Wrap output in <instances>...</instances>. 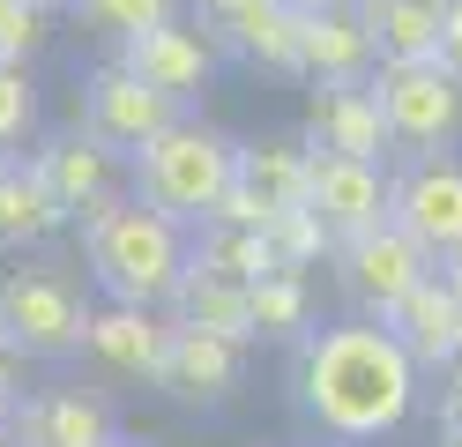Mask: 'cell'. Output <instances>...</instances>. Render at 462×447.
<instances>
[{
  "instance_id": "obj_26",
  "label": "cell",
  "mask_w": 462,
  "mask_h": 447,
  "mask_svg": "<svg viewBox=\"0 0 462 447\" xmlns=\"http://www.w3.org/2000/svg\"><path fill=\"white\" fill-rule=\"evenodd\" d=\"M68 15L90 30V38L127 45V38H142V30L171 23V15H180V0H68Z\"/></svg>"
},
{
  "instance_id": "obj_30",
  "label": "cell",
  "mask_w": 462,
  "mask_h": 447,
  "mask_svg": "<svg viewBox=\"0 0 462 447\" xmlns=\"http://www.w3.org/2000/svg\"><path fill=\"white\" fill-rule=\"evenodd\" d=\"M0 410H8V417L23 410V358L8 343H0Z\"/></svg>"
},
{
  "instance_id": "obj_32",
  "label": "cell",
  "mask_w": 462,
  "mask_h": 447,
  "mask_svg": "<svg viewBox=\"0 0 462 447\" xmlns=\"http://www.w3.org/2000/svg\"><path fill=\"white\" fill-rule=\"evenodd\" d=\"M440 433H462V373H448L440 387Z\"/></svg>"
},
{
  "instance_id": "obj_39",
  "label": "cell",
  "mask_w": 462,
  "mask_h": 447,
  "mask_svg": "<svg viewBox=\"0 0 462 447\" xmlns=\"http://www.w3.org/2000/svg\"><path fill=\"white\" fill-rule=\"evenodd\" d=\"M455 276H462V261H455Z\"/></svg>"
},
{
  "instance_id": "obj_24",
  "label": "cell",
  "mask_w": 462,
  "mask_h": 447,
  "mask_svg": "<svg viewBox=\"0 0 462 447\" xmlns=\"http://www.w3.org/2000/svg\"><path fill=\"white\" fill-rule=\"evenodd\" d=\"M254 336L262 343H306L313 336V291H306V276L276 268V276L254 284Z\"/></svg>"
},
{
  "instance_id": "obj_11",
  "label": "cell",
  "mask_w": 462,
  "mask_h": 447,
  "mask_svg": "<svg viewBox=\"0 0 462 447\" xmlns=\"http://www.w3.org/2000/svg\"><path fill=\"white\" fill-rule=\"evenodd\" d=\"M306 209L343 238L388 224V157H343V149H313L306 172Z\"/></svg>"
},
{
  "instance_id": "obj_38",
  "label": "cell",
  "mask_w": 462,
  "mask_h": 447,
  "mask_svg": "<svg viewBox=\"0 0 462 447\" xmlns=\"http://www.w3.org/2000/svg\"><path fill=\"white\" fill-rule=\"evenodd\" d=\"M291 8H313V0H291Z\"/></svg>"
},
{
  "instance_id": "obj_33",
  "label": "cell",
  "mask_w": 462,
  "mask_h": 447,
  "mask_svg": "<svg viewBox=\"0 0 462 447\" xmlns=\"http://www.w3.org/2000/svg\"><path fill=\"white\" fill-rule=\"evenodd\" d=\"M0 447H23V433H15V417L0 410Z\"/></svg>"
},
{
  "instance_id": "obj_31",
  "label": "cell",
  "mask_w": 462,
  "mask_h": 447,
  "mask_svg": "<svg viewBox=\"0 0 462 447\" xmlns=\"http://www.w3.org/2000/svg\"><path fill=\"white\" fill-rule=\"evenodd\" d=\"M187 8H194V23H201V30H224L231 15L246 8V0H187Z\"/></svg>"
},
{
  "instance_id": "obj_29",
  "label": "cell",
  "mask_w": 462,
  "mask_h": 447,
  "mask_svg": "<svg viewBox=\"0 0 462 447\" xmlns=\"http://www.w3.org/2000/svg\"><path fill=\"white\" fill-rule=\"evenodd\" d=\"M432 60H440L448 75H462V0H448V23H440V52H432Z\"/></svg>"
},
{
  "instance_id": "obj_13",
  "label": "cell",
  "mask_w": 462,
  "mask_h": 447,
  "mask_svg": "<svg viewBox=\"0 0 462 447\" xmlns=\"http://www.w3.org/2000/svg\"><path fill=\"white\" fill-rule=\"evenodd\" d=\"M239 380H246V343L171 321V343H164L157 387H164V396L180 403V410H217V403L239 396Z\"/></svg>"
},
{
  "instance_id": "obj_18",
  "label": "cell",
  "mask_w": 462,
  "mask_h": 447,
  "mask_svg": "<svg viewBox=\"0 0 462 447\" xmlns=\"http://www.w3.org/2000/svg\"><path fill=\"white\" fill-rule=\"evenodd\" d=\"M381 68L373 30L351 0H313L306 8V82H365Z\"/></svg>"
},
{
  "instance_id": "obj_34",
  "label": "cell",
  "mask_w": 462,
  "mask_h": 447,
  "mask_svg": "<svg viewBox=\"0 0 462 447\" xmlns=\"http://www.w3.org/2000/svg\"><path fill=\"white\" fill-rule=\"evenodd\" d=\"M31 8H45V15H68V0H31Z\"/></svg>"
},
{
  "instance_id": "obj_6",
  "label": "cell",
  "mask_w": 462,
  "mask_h": 447,
  "mask_svg": "<svg viewBox=\"0 0 462 447\" xmlns=\"http://www.w3.org/2000/svg\"><path fill=\"white\" fill-rule=\"evenodd\" d=\"M388 217L440 268L462 261V157L455 149H418V157H402V172H388Z\"/></svg>"
},
{
  "instance_id": "obj_10",
  "label": "cell",
  "mask_w": 462,
  "mask_h": 447,
  "mask_svg": "<svg viewBox=\"0 0 462 447\" xmlns=\"http://www.w3.org/2000/svg\"><path fill=\"white\" fill-rule=\"evenodd\" d=\"M31 164H38V179L52 187V201H60L75 224H82V217H97L105 201H120V194H127V172H134L120 149H105L90 127H60V135H45V142L31 149Z\"/></svg>"
},
{
  "instance_id": "obj_22",
  "label": "cell",
  "mask_w": 462,
  "mask_h": 447,
  "mask_svg": "<svg viewBox=\"0 0 462 447\" xmlns=\"http://www.w3.org/2000/svg\"><path fill=\"white\" fill-rule=\"evenodd\" d=\"M358 15H365L381 60H432L440 52L448 0H358Z\"/></svg>"
},
{
  "instance_id": "obj_37",
  "label": "cell",
  "mask_w": 462,
  "mask_h": 447,
  "mask_svg": "<svg viewBox=\"0 0 462 447\" xmlns=\"http://www.w3.org/2000/svg\"><path fill=\"white\" fill-rule=\"evenodd\" d=\"M120 447H157V440H120Z\"/></svg>"
},
{
  "instance_id": "obj_5",
  "label": "cell",
  "mask_w": 462,
  "mask_h": 447,
  "mask_svg": "<svg viewBox=\"0 0 462 447\" xmlns=\"http://www.w3.org/2000/svg\"><path fill=\"white\" fill-rule=\"evenodd\" d=\"M373 89H381V112H388V135H395L402 157L455 149V135H462V75H448L440 60H381Z\"/></svg>"
},
{
  "instance_id": "obj_21",
  "label": "cell",
  "mask_w": 462,
  "mask_h": 447,
  "mask_svg": "<svg viewBox=\"0 0 462 447\" xmlns=\"http://www.w3.org/2000/svg\"><path fill=\"white\" fill-rule=\"evenodd\" d=\"M164 313L187 328H209V336H231V343H262L254 336V284H231L217 268H187V284Z\"/></svg>"
},
{
  "instance_id": "obj_4",
  "label": "cell",
  "mask_w": 462,
  "mask_h": 447,
  "mask_svg": "<svg viewBox=\"0 0 462 447\" xmlns=\"http://www.w3.org/2000/svg\"><path fill=\"white\" fill-rule=\"evenodd\" d=\"M90 298L75 291L68 268L52 261H23L0 276V343L15 358H38V366H68L82 358V328H90Z\"/></svg>"
},
{
  "instance_id": "obj_15",
  "label": "cell",
  "mask_w": 462,
  "mask_h": 447,
  "mask_svg": "<svg viewBox=\"0 0 462 447\" xmlns=\"http://www.w3.org/2000/svg\"><path fill=\"white\" fill-rule=\"evenodd\" d=\"M23 447H120V417L97 387H38L15 410Z\"/></svg>"
},
{
  "instance_id": "obj_28",
  "label": "cell",
  "mask_w": 462,
  "mask_h": 447,
  "mask_svg": "<svg viewBox=\"0 0 462 447\" xmlns=\"http://www.w3.org/2000/svg\"><path fill=\"white\" fill-rule=\"evenodd\" d=\"M45 38H52V15L45 8H31V0H0V60H31L45 52Z\"/></svg>"
},
{
  "instance_id": "obj_16",
  "label": "cell",
  "mask_w": 462,
  "mask_h": 447,
  "mask_svg": "<svg viewBox=\"0 0 462 447\" xmlns=\"http://www.w3.org/2000/svg\"><path fill=\"white\" fill-rule=\"evenodd\" d=\"M388 328L402 336V350H411L425 373H448L455 336H462V276H455V268H432V276L388 313Z\"/></svg>"
},
{
  "instance_id": "obj_40",
  "label": "cell",
  "mask_w": 462,
  "mask_h": 447,
  "mask_svg": "<svg viewBox=\"0 0 462 447\" xmlns=\"http://www.w3.org/2000/svg\"><path fill=\"white\" fill-rule=\"evenodd\" d=\"M351 8H358V0H351Z\"/></svg>"
},
{
  "instance_id": "obj_27",
  "label": "cell",
  "mask_w": 462,
  "mask_h": 447,
  "mask_svg": "<svg viewBox=\"0 0 462 447\" xmlns=\"http://www.w3.org/2000/svg\"><path fill=\"white\" fill-rule=\"evenodd\" d=\"M38 82H31V68L23 60H0V157L8 149H23V142H38Z\"/></svg>"
},
{
  "instance_id": "obj_9",
  "label": "cell",
  "mask_w": 462,
  "mask_h": 447,
  "mask_svg": "<svg viewBox=\"0 0 462 447\" xmlns=\"http://www.w3.org/2000/svg\"><path fill=\"white\" fill-rule=\"evenodd\" d=\"M112 60L134 68L150 89H164V98H180V105L194 112V98H201V89L217 82V68H224V38H217V30H201L194 15H171V23H157V30H142V38L112 45Z\"/></svg>"
},
{
  "instance_id": "obj_3",
  "label": "cell",
  "mask_w": 462,
  "mask_h": 447,
  "mask_svg": "<svg viewBox=\"0 0 462 447\" xmlns=\"http://www.w3.org/2000/svg\"><path fill=\"white\" fill-rule=\"evenodd\" d=\"M239 179V142H231L224 127H209V119H171V127L134 157V172H127V187L150 201V209H164V217H180L187 231H201L217 217V201H224V187Z\"/></svg>"
},
{
  "instance_id": "obj_35",
  "label": "cell",
  "mask_w": 462,
  "mask_h": 447,
  "mask_svg": "<svg viewBox=\"0 0 462 447\" xmlns=\"http://www.w3.org/2000/svg\"><path fill=\"white\" fill-rule=\"evenodd\" d=\"M448 373H462V336H455V358H448Z\"/></svg>"
},
{
  "instance_id": "obj_36",
  "label": "cell",
  "mask_w": 462,
  "mask_h": 447,
  "mask_svg": "<svg viewBox=\"0 0 462 447\" xmlns=\"http://www.w3.org/2000/svg\"><path fill=\"white\" fill-rule=\"evenodd\" d=\"M440 447H462V433H440Z\"/></svg>"
},
{
  "instance_id": "obj_25",
  "label": "cell",
  "mask_w": 462,
  "mask_h": 447,
  "mask_svg": "<svg viewBox=\"0 0 462 447\" xmlns=\"http://www.w3.org/2000/svg\"><path fill=\"white\" fill-rule=\"evenodd\" d=\"M269 247H276V268H291V276H313L321 261H336V231L299 201V209H276V217H269Z\"/></svg>"
},
{
  "instance_id": "obj_14",
  "label": "cell",
  "mask_w": 462,
  "mask_h": 447,
  "mask_svg": "<svg viewBox=\"0 0 462 447\" xmlns=\"http://www.w3.org/2000/svg\"><path fill=\"white\" fill-rule=\"evenodd\" d=\"M306 149H343V157H388L395 135H388V112H381V89L365 82H313L306 98Z\"/></svg>"
},
{
  "instance_id": "obj_8",
  "label": "cell",
  "mask_w": 462,
  "mask_h": 447,
  "mask_svg": "<svg viewBox=\"0 0 462 447\" xmlns=\"http://www.w3.org/2000/svg\"><path fill=\"white\" fill-rule=\"evenodd\" d=\"M171 119H187V105L164 98V89H150L134 68H120V60H105V68L82 75V112H75V127H90L105 149H120L127 164L171 127Z\"/></svg>"
},
{
  "instance_id": "obj_7",
  "label": "cell",
  "mask_w": 462,
  "mask_h": 447,
  "mask_svg": "<svg viewBox=\"0 0 462 447\" xmlns=\"http://www.w3.org/2000/svg\"><path fill=\"white\" fill-rule=\"evenodd\" d=\"M432 268H440V261H432L395 217L336 247V284H343V298H351V313H365V321H388Z\"/></svg>"
},
{
  "instance_id": "obj_1",
  "label": "cell",
  "mask_w": 462,
  "mask_h": 447,
  "mask_svg": "<svg viewBox=\"0 0 462 447\" xmlns=\"http://www.w3.org/2000/svg\"><path fill=\"white\" fill-rule=\"evenodd\" d=\"M418 358L402 350V336L388 321H328L313 328L291 358V403L299 417L321 440H343V447H373L388 440L402 417L418 410Z\"/></svg>"
},
{
  "instance_id": "obj_2",
  "label": "cell",
  "mask_w": 462,
  "mask_h": 447,
  "mask_svg": "<svg viewBox=\"0 0 462 447\" xmlns=\"http://www.w3.org/2000/svg\"><path fill=\"white\" fill-rule=\"evenodd\" d=\"M82 261H90L97 291L120 298V306H171L180 284H187V268H194V238H187L180 217L150 209L127 187L97 217H82Z\"/></svg>"
},
{
  "instance_id": "obj_19",
  "label": "cell",
  "mask_w": 462,
  "mask_h": 447,
  "mask_svg": "<svg viewBox=\"0 0 462 447\" xmlns=\"http://www.w3.org/2000/svg\"><path fill=\"white\" fill-rule=\"evenodd\" d=\"M75 217L60 201H52V187L38 179L31 157H0V254H31L45 247L52 231H68Z\"/></svg>"
},
{
  "instance_id": "obj_20",
  "label": "cell",
  "mask_w": 462,
  "mask_h": 447,
  "mask_svg": "<svg viewBox=\"0 0 462 447\" xmlns=\"http://www.w3.org/2000/svg\"><path fill=\"white\" fill-rule=\"evenodd\" d=\"M306 172H313L306 135H262V142H239V187L262 201L269 217L306 201Z\"/></svg>"
},
{
  "instance_id": "obj_12",
  "label": "cell",
  "mask_w": 462,
  "mask_h": 447,
  "mask_svg": "<svg viewBox=\"0 0 462 447\" xmlns=\"http://www.w3.org/2000/svg\"><path fill=\"white\" fill-rule=\"evenodd\" d=\"M164 343H171V313L164 306H120V298H105L90 313V328H82V366L97 380H150L157 387Z\"/></svg>"
},
{
  "instance_id": "obj_23",
  "label": "cell",
  "mask_w": 462,
  "mask_h": 447,
  "mask_svg": "<svg viewBox=\"0 0 462 447\" xmlns=\"http://www.w3.org/2000/svg\"><path fill=\"white\" fill-rule=\"evenodd\" d=\"M194 268H217L231 284H262L276 276V247L262 224H201L194 231Z\"/></svg>"
},
{
  "instance_id": "obj_17",
  "label": "cell",
  "mask_w": 462,
  "mask_h": 447,
  "mask_svg": "<svg viewBox=\"0 0 462 447\" xmlns=\"http://www.w3.org/2000/svg\"><path fill=\"white\" fill-rule=\"evenodd\" d=\"M217 38L262 75H306V8H291V0H246Z\"/></svg>"
}]
</instances>
